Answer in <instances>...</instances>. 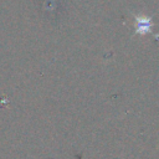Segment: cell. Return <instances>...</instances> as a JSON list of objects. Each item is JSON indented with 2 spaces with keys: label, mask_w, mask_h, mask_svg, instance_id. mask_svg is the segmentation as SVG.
I'll use <instances>...</instances> for the list:
<instances>
[{
  "label": "cell",
  "mask_w": 159,
  "mask_h": 159,
  "mask_svg": "<svg viewBox=\"0 0 159 159\" xmlns=\"http://www.w3.org/2000/svg\"><path fill=\"white\" fill-rule=\"evenodd\" d=\"M152 26V21L148 17H137V31L138 32H147L150 30Z\"/></svg>",
  "instance_id": "obj_1"
}]
</instances>
